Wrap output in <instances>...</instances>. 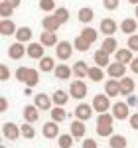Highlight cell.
<instances>
[{
  "mask_svg": "<svg viewBox=\"0 0 138 148\" xmlns=\"http://www.w3.org/2000/svg\"><path fill=\"white\" fill-rule=\"evenodd\" d=\"M93 59H95V63H97L99 67H103V69L111 65V56H109L107 51H103V49H97L95 56H93Z\"/></svg>",
  "mask_w": 138,
  "mask_h": 148,
  "instance_id": "obj_21",
  "label": "cell"
},
{
  "mask_svg": "<svg viewBox=\"0 0 138 148\" xmlns=\"http://www.w3.org/2000/svg\"><path fill=\"white\" fill-rule=\"evenodd\" d=\"M2 134H4V138H8V140H18V138L22 136V128L16 125V123H4L2 125Z\"/></svg>",
  "mask_w": 138,
  "mask_h": 148,
  "instance_id": "obj_3",
  "label": "cell"
},
{
  "mask_svg": "<svg viewBox=\"0 0 138 148\" xmlns=\"http://www.w3.org/2000/svg\"><path fill=\"white\" fill-rule=\"evenodd\" d=\"M126 47L130 49V51H138V34L128 36V40H126Z\"/></svg>",
  "mask_w": 138,
  "mask_h": 148,
  "instance_id": "obj_43",
  "label": "cell"
},
{
  "mask_svg": "<svg viewBox=\"0 0 138 148\" xmlns=\"http://www.w3.org/2000/svg\"><path fill=\"white\" fill-rule=\"evenodd\" d=\"M134 16H136V20H138V6H136V10H134Z\"/></svg>",
  "mask_w": 138,
  "mask_h": 148,
  "instance_id": "obj_54",
  "label": "cell"
},
{
  "mask_svg": "<svg viewBox=\"0 0 138 148\" xmlns=\"http://www.w3.org/2000/svg\"><path fill=\"white\" fill-rule=\"evenodd\" d=\"M126 136H122V134H113V136L109 138V146L111 148H126Z\"/></svg>",
  "mask_w": 138,
  "mask_h": 148,
  "instance_id": "obj_32",
  "label": "cell"
},
{
  "mask_svg": "<svg viewBox=\"0 0 138 148\" xmlns=\"http://www.w3.org/2000/svg\"><path fill=\"white\" fill-rule=\"evenodd\" d=\"M99 30L109 38V36H115V32L118 30V24H116L113 18H103V20H101V26H99Z\"/></svg>",
  "mask_w": 138,
  "mask_h": 148,
  "instance_id": "obj_11",
  "label": "cell"
},
{
  "mask_svg": "<svg viewBox=\"0 0 138 148\" xmlns=\"http://www.w3.org/2000/svg\"><path fill=\"white\" fill-rule=\"evenodd\" d=\"M57 144H59V148H71L73 146V136H71V132L61 134V136L57 138Z\"/></svg>",
  "mask_w": 138,
  "mask_h": 148,
  "instance_id": "obj_37",
  "label": "cell"
},
{
  "mask_svg": "<svg viewBox=\"0 0 138 148\" xmlns=\"http://www.w3.org/2000/svg\"><path fill=\"white\" fill-rule=\"evenodd\" d=\"M12 12H14V8H12L10 4H6V2H0V16H2V20H10Z\"/></svg>",
  "mask_w": 138,
  "mask_h": 148,
  "instance_id": "obj_40",
  "label": "cell"
},
{
  "mask_svg": "<svg viewBox=\"0 0 138 148\" xmlns=\"http://www.w3.org/2000/svg\"><path fill=\"white\" fill-rule=\"evenodd\" d=\"M28 71H30V67H18V69H16V79H18V81H22V83H26Z\"/></svg>",
  "mask_w": 138,
  "mask_h": 148,
  "instance_id": "obj_44",
  "label": "cell"
},
{
  "mask_svg": "<svg viewBox=\"0 0 138 148\" xmlns=\"http://www.w3.org/2000/svg\"><path fill=\"white\" fill-rule=\"evenodd\" d=\"M6 109H8V101H6V99L2 97V99H0V113H4Z\"/></svg>",
  "mask_w": 138,
  "mask_h": 148,
  "instance_id": "obj_52",
  "label": "cell"
},
{
  "mask_svg": "<svg viewBox=\"0 0 138 148\" xmlns=\"http://www.w3.org/2000/svg\"><path fill=\"white\" fill-rule=\"evenodd\" d=\"M42 12H55V0H40Z\"/></svg>",
  "mask_w": 138,
  "mask_h": 148,
  "instance_id": "obj_41",
  "label": "cell"
},
{
  "mask_svg": "<svg viewBox=\"0 0 138 148\" xmlns=\"http://www.w3.org/2000/svg\"><path fill=\"white\" fill-rule=\"evenodd\" d=\"M40 44L44 47H53L59 44L57 40V32H44V34L40 36Z\"/></svg>",
  "mask_w": 138,
  "mask_h": 148,
  "instance_id": "obj_16",
  "label": "cell"
},
{
  "mask_svg": "<svg viewBox=\"0 0 138 148\" xmlns=\"http://www.w3.org/2000/svg\"><path fill=\"white\" fill-rule=\"evenodd\" d=\"M91 105H93V109H95L99 114L109 113V109H113V107H111V97H109V95H103V93L95 95Z\"/></svg>",
  "mask_w": 138,
  "mask_h": 148,
  "instance_id": "obj_1",
  "label": "cell"
},
{
  "mask_svg": "<svg viewBox=\"0 0 138 148\" xmlns=\"http://www.w3.org/2000/svg\"><path fill=\"white\" fill-rule=\"evenodd\" d=\"M38 83H40V71H38V69H34V67H30L28 77H26V83H24V85L32 89V87H36Z\"/></svg>",
  "mask_w": 138,
  "mask_h": 148,
  "instance_id": "obj_30",
  "label": "cell"
},
{
  "mask_svg": "<svg viewBox=\"0 0 138 148\" xmlns=\"http://www.w3.org/2000/svg\"><path fill=\"white\" fill-rule=\"evenodd\" d=\"M126 105H128V107H132V109L138 107V97H136V95H128V97H126Z\"/></svg>",
  "mask_w": 138,
  "mask_h": 148,
  "instance_id": "obj_48",
  "label": "cell"
},
{
  "mask_svg": "<svg viewBox=\"0 0 138 148\" xmlns=\"http://www.w3.org/2000/svg\"><path fill=\"white\" fill-rule=\"evenodd\" d=\"M130 107H128L126 103L122 101H116L115 105H113V116H115L116 121H126V119H130V111H128Z\"/></svg>",
  "mask_w": 138,
  "mask_h": 148,
  "instance_id": "obj_5",
  "label": "cell"
},
{
  "mask_svg": "<svg viewBox=\"0 0 138 148\" xmlns=\"http://www.w3.org/2000/svg\"><path fill=\"white\" fill-rule=\"evenodd\" d=\"M91 81H95V83H99V81L105 79V71L103 67H99V65H93V67H89V75H87Z\"/></svg>",
  "mask_w": 138,
  "mask_h": 148,
  "instance_id": "obj_31",
  "label": "cell"
},
{
  "mask_svg": "<svg viewBox=\"0 0 138 148\" xmlns=\"http://www.w3.org/2000/svg\"><path fill=\"white\" fill-rule=\"evenodd\" d=\"M24 53H28V47H24V44H20V42H14L12 46H8V57L10 59H22Z\"/></svg>",
  "mask_w": 138,
  "mask_h": 148,
  "instance_id": "obj_8",
  "label": "cell"
},
{
  "mask_svg": "<svg viewBox=\"0 0 138 148\" xmlns=\"http://www.w3.org/2000/svg\"><path fill=\"white\" fill-rule=\"evenodd\" d=\"M83 148H99V146H97V142L93 138H85L83 140Z\"/></svg>",
  "mask_w": 138,
  "mask_h": 148,
  "instance_id": "obj_49",
  "label": "cell"
},
{
  "mask_svg": "<svg viewBox=\"0 0 138 148\" xmlns=\"http://www.w3.org/2000/svg\"><path fill=\"white\" fill-rule=\"evenodd\" d=\"M101 49H103V51H107L109 56L116 53V51H118V42L115 40V36H109V38H105V40H103V46H101Z\"/></svg>",
  "mask_w": 138,
  "mask_h": 148,
  "instance_id": "obj_20",
  "label": "cell"
},
{
  "mask_svg": "<svg viewBox=\"0 0 138 148\" xmlns=\"http://www.w3.org/2000/svg\"><path fill=\"white\" fill-rule=\"evenodd\" d=\"M20 128H22V136H24V138L32 140V138L36 136V128H34L32 125H30V123H24V125L20 126Z\"/></svg>",
  "mask_w": 138,
  "mask_h": 148,
  "instance_id": "obj_38",
  "label": "cell"
},
{
  "mask_svg": "<svg viewBox=\"0 0 138 148\" xmlns=\"http://www.w3.org/2000/svg\"><path fill=\"white\" fill-rule=\"evenodd\" d=\"M73 51H75V47L71 46L69 42H59L57 46H55V56H57V59H61V61L69 59V57L73 56Z\"/></svg>",
  "mask_w": 138,
  "mask_h": 148,
  "instance_id": "obj_6",
  "label": "cell"
},
{
  "mask_svg": "<svg viewBox=\"0 0 138 148\" xmlns=\"http://www.w3.org/2000/svg\"><path fill=\"white\" fill-rule=\"evenodd\" d=\"M79 36H83V38H85V40H87L91 46L95 44V42H97V40H99V32H97L95 28H91V26H85V28L81 30V34H79Z\"/></svg>",
  "mask_w": 138,
  "mask_h": 148,
  "instance_id": "obj_28",
  "label": "cell"
},
{
  "mask_svg": "<svg viewBox=\"0 0 138 148\" xmlns=\"http://www.w3.org/2000/svg\"><path fill=\"white\" fill-rule=\"evenodd\" d=\"M49 113H51V121H55V123H63L67 119V113H65L63 107H53Z\"/></svg>",
  "mask_w": 138,
  "mask_h": 148,
  "instance_id": "obj_35",
  "label": "cell"
},
{
  "mask_svg": "<svg viewBox=\"0 0 138 148\" xmlns=\"http://www.w3.org/2000/svg\"><path fill=\"white\" fill-rule=\"evenodd\" d=\"M105 95L118 97L120 95V79H107L105 81Z\"/></svg>",
  "mask_w": 138,
  "mask_h": 148,
  "instance_id": "obj_12",
  "label": "cell"
},
{
  "mask_svg": "<svg viewBox=\"0 0 138 148\" xmlns=\"http://www.w3.org/2000/svg\"><path fill=\"white\" fill-rule=\"evenodd\" d=\"M30 40H32V28L20 26L18 32H16V42H20V44H30Z\"/></svg>",
  "mask_w": 138,
  "mask_h": 148,
  "instance_id": "obj_22",
  "label": "cell"
},
{
  "mask_svg": "<svg viewBox=\"0 0 138 148\" xmlns=\"http://www.w3.org/2000/svg\"><path fill=\"white\" fill-rule=\"evenodd\" d=\"M51 101H53V105H55V107H63V105L69 101V91L57 89V91L51 95Z\"/></svg>",
  "mask_w": 138,
  "mask_h": 148,
  "instance_id": "obj_25",
  "label": "cell"
},
{
  "mask_svg": "<svg viewBox=\"0 0 138 148\" xmlns=\"http://www.w3.org/2000/svg\"><path fill=\"white\" fill-rule=\"evenodd\" d=\"M97 134L105 138H111L115 134V126H97Z\"/></svg>",
  "mask_w": 138,
  "mask_h": 148,
  "instance_id": "obj_42",
  "label": "cell"
},
{
  "mask_svg": "<svg viewBox=\"0 0 138 148\" xmlns=\"http://www.w3.org/2000/svg\"><path fill=\"white\" fill-rule=\"evenodd\" d=\"M134 93V79L130 77H122L120 79V95H132Z\"/></svg>",
  "mask_w": 138,
  "mask_h": 148,
  "instance_id": "obj_29",
  "label": "cell"
},
{
  "mask_svg": "<svg viewBox=\"0 0 138 148\" xmlns=\"http://www.w3.org/2000/svg\"><path fill=\"white\" fill-rule=\"evenodd\" d=\"M77 18H79L81 24H89L95 18V12H93V8H89V6H83V8H79V12H77Z\"/></svg>",
  "mask_w": 138,
  "mask_h": 148,
  "instance_id": "obj_27",
  "label": "cell"
},
{
  "mask_svg": "<svg viewBox=\"0 0 138 148\" xmlns=\"http://www.w3.org/2000/svg\"><path fill=\"white\" fill-rule=\"evenodd\" d=\"M38 119H40V109H38L36 105H26V107H24V121L32 125Z\"/></svg>",
  "mask_w": 138,
  "mask_h": 148,
  "instance_id": "obj_17",
  "label": "cell"
},
{
  "mask_svg": "<svg viewBox=\"0 0 138 148\" xmlns=\"http://www.w3.org/2000/svg\"><path fill=\"white\" fill-rule=\"evenodd\" d=\"M18 28L12 20H0V34L2 36H16Z\"/></svg>",
  "mask_w": 138,
  "mask_h": 148,
  "instance_id": "obj_23",
  "label": "cell"
},
{
  "mask_svg": "<svg viewBox=\"0 0 138 148\" xmlns=\"http://www.w3.org/2000/svg\"><path fill=\"white\" fill-rule=\"evenodd\" d=\"M2 148H4V146H2Z\"/></svg>",
  "mask_w": 138,
  "mask_h": 148,
  "instance_id": "obj_55",
  "label": "cell"
},
{
  "mask_svg": "<svg viewBox=\"0 0 138 148\" xmlns=\"http://www.w3.org/2000/svg\"><path fill=\"white\" fill-rule=\"evenodd\" d=\"M136 30H138V20L136 18H124V20L120 22V32H124L126 36L136 34Z\"/></svg>",
  "mask_w": 138,
  "mask_h": 148,
  "instance_id": "obj_14",
  "label": "cell"
},
{
  "mask_svg": "<svg viewBox=\"0 0 138 148\" xmlns=\"http://www.w3.org/2000/svg\"><path fill=\"white\" fill-rule=\"evenodd\" d=\"M53 16L57 18V22H59V24H65V22L69 20V10H67V8H55Z\"/></svg>",
  "mask_w": 138,
  "mask_h": 148,
  "instance_id": "obj_39",
  "label": "cell"
},
{
  "mask_svg": "<svg viewBox=\"0 0 138 148\" xmlns=\"http://www.w3.org/2000/svg\"><path fill=\"white\" fill-rule=\"evenodd\" d=\"M34 105L40 111H49L53 101L49 99V95H46V93H38V95H34Z\"/></svg>",
  "mask_w": 138,
  "mask_h": 148,
  "instance_id": "obj_9",
  "label": "cell"
},
{
  "mask_svg": "<svg viewBox=\"0 0 138 148\" xmlns=\"http://www.w3.org/2000/svg\"><path fill=\"white\" fill-rule=\"evenodd\" d=\"M128 123H130V128H132V130H138V113L130 114V119H128Z\"/></svg>",
  "mask_w": 138,
  "mask_h": 148,
  "instance_id": "obj_47",
  "label": "cell"
},
{
  "mask_svg": "<svg viewBox=\"0 0 138 148\" xmlns=\"http://www.w3.org/2000/svg\"><path fill=\"white\" fill-rule=\"evenodd\" d=\"M2 2H6V4H10V6L14 8V10H16V8H18L20 4H22V0H2Z\"/></svg>",
  "mask_w": 138,
  "mask_h": 148,
  "instance_id": "obj_51",
  "label": "cell"
},
{
  "mask_svg": "<svg viewBox=\"0 0 138 148\" xmlns=\"http://www.w3.org/2000/svg\"><path fill=\"white\" fill-rule=\"evenodd\" d=\"M128 2H130L132 6H138V0H128Z\"/></svg>",
  "mask_w": 138,
  "mask_h": 148,
  "instance_id": "obj_53",
  "label": "cell"
},
{
  "mask_svg": "<svg viewBox=\"0 0 138 148\" xmlns=\"http://www.w3.org/2000/svg\"><path fill=\"white\" fill-rule=\"evenodd\" d=\"M69 132H71V136L73 138H83L85 136V132H87V126L83 121H73L71 126H69Z\"/></svg>",
  "mask_w": 138,
  "mask_h": 148,
  "instance_id": "obj_18",
  "label": "cell"
},
{
  "mask_svg": "<svg viewBox=\"0 0 138 148\" xmlns=\"http://www.w3.org/2000/svg\"><path fill=\"white\" fill-rule=\"evenodd\" d=\"M73 75H75L77 79H85V77L89 75V65H87V61H77V63L73 65Z\"/></svg>",
  "mask_w": 138,
  "mask_h": 148,
  "instance_id": "obj_24",
  "label": "cell"
},
{
  "mask_svg": "<svg viewBox=\"0 0 138 148\" xmlns=\"http://www.w3.org/2000/svg\"><path fill=\"white\" fill-rule=\"evenodd\" d=\"M118 2H120V0H103V6L105 8H107V10H116V8H118Z\"/></svg>",
  "mask_w": 138,
  "mask_h": 148,
  "instance_id": "obj_46",
  "label": "cell"
},
{
  "mask_svg": "<svg viewBox=\"0 0 138 148\" xmlns=\"http://www.w3.org/2000/svg\"><path fill=\"white\" fill-rule=\"evenodd\" d=\"M116 119L113 116V113H103L97 116V126H113Z\"/></svg>",
  "mask_w": 138,
  "mask_h": 148,
  "instance_id": "obj_34",
  "label": "cell"
},
{
  "mask_svg": "<svg viewBox=\"0 0 138 148\" xmlns=\"http://www.w3.org/2000/svg\"><path fill=\"white\" fill-rule=\"evenodd\" d=\"M8 77H10V69L6 63H2L0 65V81H8Z\"/></svg>",
  "mask_w": 138,
  "mask_h": 148,
  "instance_id": "obj_45",
  "label": "cell"
},
{
  "mask_svg": "<svg viewBox=\"0 0 138 148\" xmlns=\"http://www.w3.org/2000/svg\"><path fill=\"white\" fill-rule=\"evenodd\" d=\"M73 47L77 49V51H89V47H91V44L83 38V36H77L75 40H73Z\"/></svg>",
  "mask_w": 138,
  "mask_h": 148,
  "instance_id": "obj_36",
  "label": "cell"
},
{
  "mask_svg": "<svg viewBox=\"0 0 138 148\" xmlns=\"http://www.w3.org/2000/svg\"><path fill=\"white\" fill-rule=\"evenodd\" d=\"M42 26H44V30H46V32H57L61 24L57 22V18H55V16H46V18L42 20Z\"/></svg>",
  "mask_w": 138,
  "mask_h": 148,
  "instance_id": "obj_26",
  "label": "cell"
},
{
  "mask_svg": "<svg viewBox=\"0 0 138 148\" xmlns=\"http://www.w3.org/2000/svg\"><path fill=\"white\" fill-rule=\"evenodd\" d=\"M107 75L111 77V79H122V77H126V65H122V63H111L109 67H107Z\"/></svg>",
  "mask_w": 138,
  "mask_h": 148,
  "instance_id": "obj_7",
  "label": "cell"
},
{
  "mask_svg": "<svg viewBox=\"0 0 138 148\" xmlns=\"http://www.w3.org/2000/svg\"><path fill=\"white\" fill-rule=\"evenodd\" d=\"M42 134L46 138H59L61 136V134H59V123H55V121L46 123V125L42 126Z\"/></svg>",
  "mask_w": 138,
  "mask_h": 148,
  "instance_id": "obj_10",
  "label": "cell"
},
{
  "mask_svg": "<svg viewBox=\"0 0 138 148\" xmlns=\"http://www.w3.org/2000/svg\"><path fill=\"white\" fill-rule=\"evenodd\" d=\"M44 51H46V47L42 46V44L30 42V44H28V53H26V56L32 57V59H42V57H46V56H44Z\"/></svg>",
  "mask_w": 138,
  "mask_h": 148,
  "instance_id": "obj_15",
  "label": "cell"
},
{
  "mask_svg": "<svg viewBox=\"0 0 138 148\" xmlns=\"http://www.w3.org/2000/svg\"><path fill=\"white\" fill-rule=\"evenodd\" d=\"M128 67H130V71H132L134 75H138V57H134V61H132Z\"/></svg>",
  "mask_w": 138,
  "mask_h": 148,
  "instance_id": "obj_50",
  "label": "cell"
},
{
  "mask_svg": "<svg viewBox=\"0 0 138 148\" xmlns=\"http://www.w3.org/2000/svg\"><path fill=\"white\" fill-rule=\"evenodd\" d=\"M93 105H87V103H79L77 107H75V119L77 121H83V123H87L89 119L93 116Z\"/></svg>",
  "mask_w": 138,
  "mask_h": 148,
  "instance_id": "obj_4",
  "label": "cell"
},
{
  "mask_svg": "<svg viewBox=\"0 0 138 148\" xmlns=\"http://www.w3.org/2000/svg\"><path fill=\"white\" fill-rule=\"evenodd\" d=\"M69 95H71L73 99L81 101L83 97H87V83H85L83 79L71 81V85H69Z\"/></svg>",
  "mask_w": 138,
  "mask_h": 148,
  "instance_id": "obj_2",
  "label": "cell"
},
{
  "mask_svg": "<svg viewBox=\"0 0 138 148\" xmlns=\"http://www.w3.org/2000/svg\"><path fill=\"white\" fill-rule=\"evenodd\" d=\"M115 59L118 61V63H122V65H130V63L134 61L132 51H130L128 47H118V51L115 53Z\"/></svg>",
  "mask_w": 138,
  "mask_h": 148,
  "instance_id": "obj_13",
  "label": "cell"
},
{
  "mask_svg": "<svg viewBox=\"0 0 138 148\" xmlns=\"http://www.w3.org/2000/svg\"><path fill=\"white\" fill-rule=\"evenodd\" d=\"M53 73H55V79L59 81H65L71 77V73H73V67H69L67 63H59L57 67L53 69Z\"/></svg>",
  "mask_w": 138,
  "mask_h": 148,
  "instance_id": "obj_19",
  "label": "cell"
},
{
  "mask_svg": "<svg viewBox=\"0 0 138 148\" xmlns=\"http://www.w3.org/2000/svg\"><path fill=\"white\" fill-rule=\"evenodd\" d=\"M57 67L55 63H53V57H42L40 59V71H44V73H49V71H53V69Z\"/></svg>",
  "mask_w": 138,
  "mask_h": 148,
  "instance_id": "obj_33",
  "label": "cell"
}]
</instances>
